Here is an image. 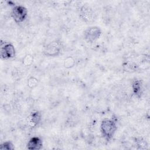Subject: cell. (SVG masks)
Here are the masks:
<instances>
[{
    "instance_id": "obj_1",
    "label": "cell",
    "mask_w": 150,
    "mask_h": 150,
    "mask_svg": "<svg viewBox=\"0 0 150 150\" xmlns=\"http://www.w3.org/2000/svg\"><path fill=\"white\" fill-rule=\"evenodd\" d=\"M117 129V122L113 118H105L101 122L100 132L103 138L107 142L112 139Z\"/></svg>"
},
{
    "instance_id": "obj_2",
    "label": "cell",
    "mask_w": 150,
    "mask_h": 150,
    "mask_svg": "<svg viewBox=\"0 0 150 150\" xmlns=\"http://www.w3.org/2000/svg\"><path fill=\"white\" fill-rule=\"evenodd\" d=\"M28 15L26 8L21 5H14L11 10V16L13 21L18 23H22L25 21Z\"/></svg>"
},
{
    "instance_id": "obj_3",
    "label": "cell",
    "mask_w": 150,
    "mask_h": 150,
    "mask_svg": "<svg viewBox=\"0 0 150 150\" xmlns=\"http://www.w3.org/2000/svg\"><path fill=\"white\" fill-rule=\"evenodd\" d=\"M101 33V28L97 26L88 27L84 32V40L88 43H93L100 38Z\"/></svg>"
},
{
    "instance_id": "obj_4",
    "label": "cell",
    "mask_w": 150,
    "mask_h": 150,
    "mask_svg": "<svg viewBox=\"0 0 150 150\" xmlns=\"http://www.w3.org/2000/svg\"><path fill=\"white\" fill-rule=\"evenodd\" d=\"M62 50V43L58 40H53L48 43L43 49V54L48 57L58 56Z\"/></svg>"
},
{
    "instance_id": "obj_5",
    "label": "cell",
    "mask_w": 150,
    "mask_h": 150,
    "mask_svg": "<svg viewBox=\"0 0 150 150\" xmlns=\"http://www.w3.org/2000/svg\"><path fill=\"white\" fill-rule=\"evenodd\" d=\"M15 49L13 44L10 42H1L0 56L2 60H9L15 56Z\"/></svg>"
},
{
    "instance_id": "obj_6",
    "label": "cell",
    "mask_w": 150,
    "mask_h": 150,
    "mask_svg": "<svg viewBox=\"0 0 150 150\" xmlns=\"http://www.w3.org/2000/svg\"><path fill=\"white\" fill-rule=\"evenodd\" d=\"M27 149L29 150H39L43 147L42 139L37 136L33 137L29 139L26 145Z\"/></svg>"
},
{
    "instance_id": "obj_7",
    "label": "cell",
    "mask_w": 150,
    "mask_h": 150,
    "mask_svg": "<svg viewBox=\"0 0 150 150\" xmlns=\"http://www.w3.org/2000/svg\"><path fill=\"white\" fill-rule=\"evenodd\" d=\"M131 88L135 97L139 98L142 93V85L141 80H135L131 84Z\"/></svg>"
},
{
    "instance_id": "obj_8",
    "label": "cell",
    "mask_w": 150,
    "mask_h": 150,
    "mask_svg": "<svg viewBox=\"0 0 150 150\" xmlns=\"http://www.w3.org/2000/svg\"><path fill=\"white\" fill-rule=\"evenodd\" d=\"M30 122L34 125H38L42 120V114L39 111L36 110L31 112L29 116Z\"/></svg>"
},
{
    "instance_id": "obj_9",
    "label": "cell",
    "mask_w": 150,
    "mask_h": 150,
    "mask_svg": "<svg viewBox=\"0 0 150 150\" xmlns=\"http://www.w3.org/2000/svg\"><path fill=\"white\" fill-rule=\"evenodd\" d=\"M136 145L139 149H145L148 146L147 142L143 137H137L135 139Z\"/></svg>"
},
{
    "instance_id": "obj_10",
    "label": "cell",
    "mask_w": 150,
    "mask_h": 150,
    "mask_svg": "<svg viewBox=\"0 0 150 150\" xmlns=\"http://www.w3.org/2000/svg\"><path fill=\"white\" fill-rule=\"evenodd\" d=\"M14 149V145L10 141H6L0 145V149L1 150H13Z\"/></svg>"
},
{
    "instance_id": "obj_11",
    "label": "cell",
    "mask_w": 150,
    "mask_h": 150,
    "mask_svg": "<svg viewBox=\"0 0 150 150\" xmlns=\"http://www.w3.org/2000/svg\"><path fill=\"white\" fill-rule=\"evenodd\" d=\"M75 65V60L71 57H68L64 60V66L66 68L70 69Z\"/></svg>"
},
{
    "instance_id": "obj_12",
    "label": "cell",
    "mask_w": 150,
    "mask_h": 150,
    "mask_svg": "<svg viewBox=\"0 0 150 150\" xmlns=\"http://www.w3.org/2000/svg\"><path fill=\"white\" fill-rule=\"evenodd\" d=\"M38 79L34 77H30L28 80V86L30 88H34L38 86Z\"/></svg>"
},
{
    "instance_id": "obj_13",
    "label": "cell",
    "mask_w": 150,
    "mask_h": 150,
    "mask_svg": "<svg viewBox=\"0 0 150 150\" xmlns=\"http://www.w3.org/2000/svg\"><path fill=\"white\" fill-rule=\"evenodd\" d=\"M33 60V58L32 56L30 54H28L25 56V57L23 59V63L26 66H29L30 65Z\"/></svg>"
},
{
    "instance_id": "obj_14",
    "label": "cell",
    "mask_w": 150,
    "mask_h": 150,
    "mask_svg": "<svg viewBox=\"0 0 150 150\" xmlns=\"http://www.w3.org/2000/svg\"><path fill=\"white\" fill-rule=\"evenodd\" d=\"M84 9H85V11H83V10L81 11V14H83V13H88V14H89V13H89V11H87V9L84 8ZM88 18H89V16H88L87 14H86L84 18H85V19H88Z\"/></svg>"
}]
</instances>
